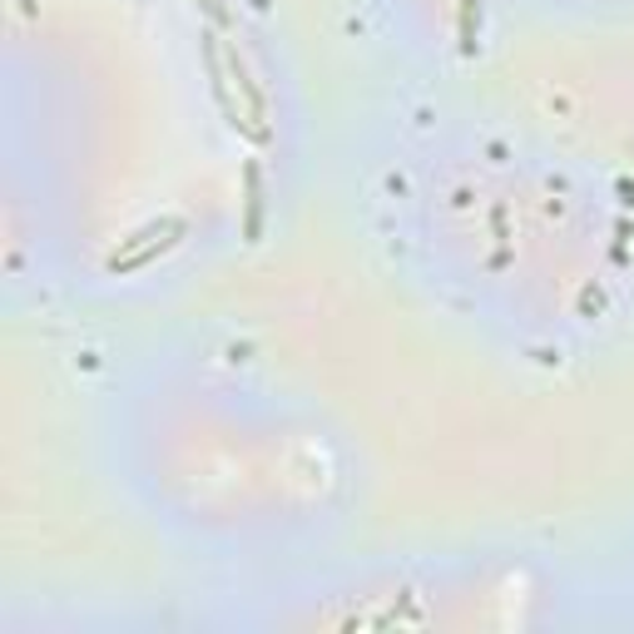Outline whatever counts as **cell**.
<instances>
[{
  "label": "cell",
  "mask_w": 634,
  "mask_h": 634,
  "mask_svg": "<svg viewBox=\"0 0 634 634\" xmlns=\"http://www.w3.org/2000/svg\"><path fill=\"white\" fill-rule=\"evenodd\" d=\"M21 5H25V15H35V0H21Z\"/></svg>",
  "instance_id": "cell-4"
},
{
  "label": "cell",
  "mask_w": 634,
  "mask_h": 634,
  "mask_svg": "<svg viewBox=\"0 0 634 634\" xmlns=\"http://www.w3.org/2000/svg\"><path fill=\"white\" fill-rule=\"evenodd\" d=\"M228 60H234V75H238V85H243V89H248V95H259V89L248 85V70H243V60H238V50H234V55H228ZM208 75H214V70H208ZM214 95H218V105H224V109H228V85H224V80H218V75H214ZM259 99H263V95H259Z\"/></svg>",
  "instance_id": "cell-3"
},
{
  "label": "cell",
  "mask_w": 634,
  "mask_h": 634,
  "mask_svg": "<svg viewBox=\"0 0 634 634\" xmlns=\"http://www.w3.org/2000/svg\"><path fill=\"white\" fill-rule=\"evenodd\" d=\"M259 218H263V189H259V169L248 164V238H259Z\"/></svg>",
  "instance_id": "cell-2"
},
{
  "label": "cell",
  "mask_w": 634,
  "mask_h": 634,
  "mask_svg": "<svg viewBox=\"0 0 634 634\" xmlns=\"http://www.w3.org/2000/svg\"><path fill=\"white\" fill-rule=\"evenodd\" d=\"M164 224H169V218H164ZM164 224H149L144 234H134L130 243L119 248V253H109L105 268H109V273H134V268H144V263H154L159 253H169V248L179 243V234H174V238H159V243H154V234H164Z\"/></svg>",
  "instance_id": "cell-1"
}]
</instances>
